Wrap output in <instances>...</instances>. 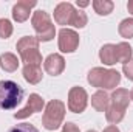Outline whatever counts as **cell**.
<instances>
[{
    "mask_svg": "<svg viewBox=\"0 0 133 132\" xmlns=\"http://www.w3.org/2000/svg\"><path fill=\"white\" fill-rule=\"evenodd\" d=\"M54 20L57 25H73L76 28H84L88 22V17L84 11L76 9L71 3L61 2L54 8Z\"/></svg>",
    "mask_w": 133,
    "mask_h": 132,
    "instance_id": "cell-1",
    "label": "cell"
},
{
    "mask_svg": "<svg viewBox=\"0 0 133 132\" xmlns=\"http://www.w3.org/2000/svg\"><path fill=\"white\" fill-rule=\"evenodd\" d=\"M87 79H88V82L93 87L111 90V89H116V86H119V82H121V73L118 70H113V68L95 67V68H91L88 71Z\"/></svg>",
    "mask_w": 133,
    "mask_h": 132,
    "instance_id": "cell-2",
    "label": "cell"
},
{
    "mask_svg": "<svg viewBox=\"0 0 133 132\" xmlns=\"http://www.w3.org/2000/svg\"><path fill=\"white\" fill-rule=\"evenodd\" d=\"M23 89L14 81H0V109H16L23 99Z\"/></svg>",
    "mask_w": 133,
    "mask_h": 132,
    "instance_id": "cell-3",
    "label": "cell"
},
{
    "mask_svg": "<svg viewBox=\"0 0 133 132\" xmlns=\"http://www.w3.org/2000/svg\"><path fill=\"white\" fill-rule=\"evenodd\" d=\"M22 62L25 65H40L42 64V55L39 51V40L33 36H25L22 37L17 45H16Z\"/></svg>",
    "mask_w": 133,
    "mask_h": 132,
    "instance_id": "cell-4",
    "label": "cell"
},
{
    "mask_svg": "<svg viewBox=\"0 0 133 132\" xmlns=\"http://www.w3.org/2000/svg\"><path fill=\"white\" fill-rule=\"evenodd\" d=\"M64 118H65V104L61 99H51L45 106L42 124L48 131H56L64 123Z\"/></svg>",
    "mask_w": 133,
    "mask_h": 132,
    "instance_id": "cell-5",
    "label": "cell"
},
{
    "mask_svg": "<svg viewBox=\"0 0 133 132\" xmlns=\"http://www.w3.org/2000/svg\"><path fill=\"white\" fill-rule=\"evenodd\" d=\"M31 23H33L36 34H37L36 37H37L39 42H50L51 39H54L56 28H54L48 13H45L43 9H39V11L33 13Z\"/></svg>",
    "mask_w": 133,
    "mask_h": 132,
    "instance_id": "cell-6",
    "label": "cell"
},
{
    "mask_svg": "<svg viewBox=\"0 0 133 132\" xmlns=\"http://www.w3.org/2000/svg\"><path fill=\"white\" fill-rule=\"evenodd\" d=\"M88 104V95L82 87H71L68 92V109L73 113H81Z\"/></svg>",
    "mask_w": 133,
    "mask_h": 132,
    "instance_id": "cell-7",
    "label": "cell"
},
{
    "mask_svg": "<svg viewBox=\"0 0 133 132\" xmlns=\"http://www.w3.org/2000/svg\"><path fill=\"white\" fill-rule=\"evenodd\" d=\"M79 47V34L71 28H62L59 31V50L62 53H74Z\"/></svg>",
    "mask_w": 133,
    "mask_h": 132,
    "instance_id": "cell-8",
    "label": "cell"
},
{
    "mask_svg": "<svg viewBox=\"0 0 133 132\" xmlns=\"http://www.w3.org/2000/svg\"><path fill=\"white\" fill-rule=\"evenodd\" d=\"M43 107H45L43 98H42L40 95H37V93H31L30 98H28L26 106H25L23 109H20L19 112H16V113H14V118H16V120H25V118H28L30 115H33L36 112H42Z\"/></svg>",
    "mask_w": 133,
    "mask_h": 132,
    "instance_id": "cell-9",
    "label": "cell"
},
{
    "mask_svg": "<svg viewBox=\"0 0 133 132\" xmlns=\"http://www.w3.org/2000/svg\"><path fill=\"white\" fill-rule=\"evenodd\" d=\"M43 67H45V71L51 76H59L64 70H65V59L62 55L59 53H51L50 56H46L45 62H43Z\"/></svg>",
    "mask_w": 133,
    "mask_h": 132,
    "instance_id": "cell-10",
    "label": "cell"
},
{
    "mask_svg": "<svg viewBox=\"0 0 133 132\" xmlns=\"http://www.w3.org/2000/svg\"><path fill=\"white\" fill-rule=\"evenodd\" d=\"M36 5H37L36 0H20V2H17L12 6V19L16 22H19V23L28 20L30 13H31V9Z\"/></svg>",
    "mask_w": 133,
    "mask_h": 132,
    "instance_id": "cell-11",
    "label": "cell"
},
{
    "mask_svg": "<svg viewBox=\"0 0 133 132\" xmlns=\"http://www.w3.org/2000/svg\"><path fill=\"white\" fill-rule=\"evenodd\" d=\"M99 59L105 65H113L118 64V47L116 44H105L99 50Z\"/></svg>",
    "mask_w": 133,
    "mask_h": 132,
    "instance_id": "cell-12",
    "label": "cell"
},
{
    "mask_svg": "<svg viewBox=\"0 0 133 132\" xmlns=\"http://www.w3.org/2000/svg\"><path fill=\"white\" fill-rule=\"evenodd\" d=\"M110 104L122 109V110H127L129 104H130V93L127 89H116L111 97H110Z\"/></svg>",
    "mask_w": 133,
    "mask_h": 132,
    "instance_id": "cell-13",
    "label": "cell"
},
{
    "mask_svg": "<svg viewBox=\"0 0 133 132\" xmlns=\"http://www.w3.org/2000/svg\"><path fill=\"white\" fill-rule=\"evenodd\" d=\"M91 106L98 112H105L110 106V97L105 90H98L96 93L91 95Z\"/></svg>",
    "mask_w": 133,
    "mask_h": 132,
    "instance_id": "cell-14",
    "label": "cell"
},
{
    "mask_svg": "<svg viewBox=\"0 0 133 132\" xmlns=\"http://www.w3.org/2000/svg\"><path fill=\"white\" fill-rule=\"evenodd\" d=\"M42 68L40 65H25L23 67V78L30 84H39L42 81Z\"/></svg>",
    "mask_w": 133,
    "mask_h": 132,
    "instance_id": "cell-15",
    "label": "cell"
},
{
    "mask_svg": "<svg viewBox=\"0 0 133 132\" xmlns=\"http://www.w3.org/2000/svg\"><path fill=\"white\" fill-rule=\"evenodd\" d=\"M0 65L5 71L12 73L19 68V59L14 53H3L0 55Z\"/></svg>",
    "mask_w": 133,
    "mask_h": 132,
    "instance_id": "cell-16",
    "label": "cell"
},
{
    "mask_svg": "<svg viewBox=\"0 0 133 132\" xmlns=\"http://www.w3.org/2000/svg\"><path fill=\"white\" fill-rule=\"evenodd\" d=\"M124 117H125V110H122V109H119V107H116V106H113V104H110L108 109L105 110V118H107V121L111 123V124L121 123V121L124 120Z\"/></svg>",
    "mask_w": 133,
    "mask_h": 132,
    "instance_id": "cell-17",
    "label": "cell"
},
{
    "mask_svg": "<svg viewBox=\"0 0 133 132\" xmlns=\"http://www.w3.org/2000/svg\"><path fill=\"white\" fill-rule=\"evenodd\" d=\"M116 47H118V61L124 65L125 62H129L132 59L133 48L127 42H119V44H116Z\"/></svg>",
    "mask_w": 133,
    "mask_h": 132,
    "instance_id": "cell-18",
    "label": "cell"
},
{
    "mask_svg": "<svg viewBox=\"0 0 133 132\" xmlns=\"http://www.w3.org/2000/svg\"><path fill=\"white\" fill-rule=\"evenodd\" d=\"M93 8H95L96 14H99V16H108L113 11L115 3L111 0H95L93 2Z\"/></svg>",
    "mask_w": 133,
    "mask_h": 132,
    "instance_id": "cell-19",
    "label": "cell"
},
{
    "mask_svg": "<svg viewBox=\"0 0 133 132\" xmlns=\"http://www.w3.org/2000/svg\"><path fill=\"white\" fill-rule=\"evenodd\" d=\"M118 31L122 37L125 39H132L133 37V19H124L119 27H118Z\"/></svg>",
    "mask_w": 133,
    "mask_h": 132,
    "instance_id": "cell-20",
    "label": "cell"
},
{
    "mask_svg": "<svg viewBox=\"0 0 133 132\" xmlns=\"http://www.w3.org/2000/svg\"><path fill=\"white\" fill-rule=\"evenodd\" d=\"M12 34V25L8 19H0V37L8 39Z\"/></svg>",
    "mask_w": 133,
    "mask_h": 132,
    "instance_id": "cell-21",
    "label": "cell"
},
{
    "mask_svg": "<svg viewBox=\"0 0 133 132\" xmlns=\"http://www.w3.org/2000/svg\"><path fill=\"white\" fill-rule=\"evenodd\" d=\"M8 132H39V131L34 128L33 124H30V123H20V124L8 129Z\"/></svg>",
    "mask_w": 133,
    "mask_h": 132,
    "instance_id": "cell-22",
    "label": "cell"
},
{
    "mask_svg": "<svg viewBox=\"0 0 133 132\" xmlns=\"http://www.w3.org/2000/svg\"><path fill=\"white\" fill-rule=\"evenodd\" d=\"M122 71H124V75L127 76V79L133 81V59H130L129 62H125V64L122 65Z\"/></svg>",
    "mask_w": 133,
    "mask_h": 132,
    "instance_id": "cell-23",
    "label": "cell"
},
{
    "mask_svg": "<svg viewBox=\"0 0 133 132\" xmlns=\"http://www.w3.org/2000/svg\"><path fill=\"white\" fill-rule=\"evenodd\" d=\"M62 132H81V131H79V128L74 123H66L62 128Z\"/></svg>",
    "mask_w": 133,
    "mask_h": 132,
    "instance_id": "cell-24",
    "label": "cell"
},
{
    "mask_svg": "<svg viewBox=\"0 0 133 132\" xmlns=\"http://www.w3.org/2000/svg\"><path fill=\"white\" fill-rule=\"evenodd\" d=\"M102 132H121V131H119L115 124H111V126H107V128H105Z\"/></svg>",
    "mask_w": 133,
    "mask_h": 132,
    "instance_id": "cell-25",
    "label": "cell"
},
{
    "mask_svg": "<svg viewBox=\"0 0 133 132\" xmlns=\"http://www.w3.org/2000/svg\"><path fill=\"white\" fill-rule=\"evenodd\" d=\"M127 9H129L130 14H133V0H129L127 2Z\"/></svg>",
    "mask_w": 133,
    "mask_h": 132,
    "instance_id": "cell-26",
    "label": "cell"
},
{
    "mask_svg": "<svg viewBox=\"0 0 133 132\" xmlns=\"http://www.w3.org/2000/svg\"><path fill=\"white\" fill-rule=\"evenodd\" d=\"M76 5H77V6H81V8H85V6H88V5H90V2H79V0H77V2H76Z\"/></svg>",
    "mask_w": 133,
    "mask_h": 132,
    "instance_id": "cell-27",
    "label": "cell"
},
{
    "mask_svg": "<svg viewBox=\"0 0 133 132\" xmlns=\"http://www.w3.org/2000/svg\"><path fill=\"white\" fill-rule=\"evenodd\" d=\"M130 99H133V89H132V92H130Z\"/></svg>",
    "mask_w": 133,
    "mask_h": 132,
    "instance_id": "cell-28",
    "label": "cell"
},
{
    "mask_svg": "<svg viewBox=\"0 0 133 132\" xmlns=\"http://www.w3.org/2000/svg\"><path fill=\"white\" fill-rule=\"evenodd\" d=\"M87 132H96V131H87Z\"/></svg>",
    "mask_w": 133,
    "mask_h": 132,
    "instance_id": "cell-29",
    "label": "cell"
}]
</instances>
